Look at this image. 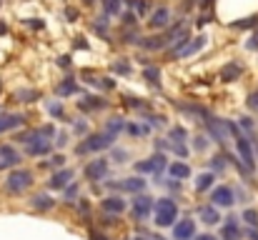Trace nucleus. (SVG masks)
Returning a JSON list of instances; mask_svg holds the SVG:
<instances>
[{
    "mask_svg": "<svg viewBox=\"0 0 258 240\" xmlns=\"http://www.w3.org/2000/svg\"><path fill=\"white\" fill-rule=\"evenodd\" d=\"M175 218H178V205L173 203L171 198H163V200L156 203V225L168 228V225L175 223Z\"/></svg>",
    "mask_w": 258,
    "mask_h": 240,
    "instance_id": "nucleus-1",
    "label": "nucleus"
},
{
    "mask_svg": "<svg viewBox=\"0 0 258 240\" xmlns=\"http://www.w3.org/2000/svg\"><path fill=\"white\" fill-rule=\"evenodd\" d=\"M113 143V133H93L90 138H86L81 145H78V155H86V153H98L103 148H108Z\"/></svg>",
    "mask_w": 258,
    "mask_h": 240,
    "instance_id": "nucleus-2",
    "label": "nucleus"
},
{
    "mask_svg": "<svg viewBox=\"0 0 258 240\" xmlns=\"http://www.w3.org/2000/svg\"><path fill=\"white\" fill-rule=\"evenodd\" d=\"M33 185V173L30 170H13L5 180V188L8 193H23L25 188Z\"/></svg>",
    "mask_w": 258,
    "mask_h": 240,
    "instance_id": "nucleus-3",
    "label": "nucleus"
},
{
    "mask_svg": "<svg viewBox=\"0 0 258 240\" xmlns=\"http://www.w3.org/2000/svg\"><path fill=\"white\" fill-rule=\"evenodd\" d=\"M105 173H108V160H105V158L90 160L86 168H83V175H86V180H90V183L103 180V178H105Z\"/></svg>",
    "mask_w": 258,
    "mask_h": 240,
    "instance_id": "nucleus-4",
    "label": "nucleus"
},
{
    "mask_svg": "<svg viewBox=\"0 0 258 240\" xmlns=\"http://www.w3.org/2000/svg\"><path fill=\"white\" fill-rule=\"evenodd\" d=\"M153 210H156V205H153V198H151V195H138V198L133 200V218H136V220L148 218Z\"/></svg>",
    "mask_w": 258,
    "mask_h": 240,
    "instance_id": "nucleus-5",
    "label": "nucleus"
},
{
    "mask_svg": "<svg viewBox=\"0 0 258 240\" xmlns=\"http://www.w3.org/2000/svg\"><path fill=\"white\" fill-rule=\"evenodd\" d=\"M206 118V125H208V133L218 140V143H226V130H228V123L226 120H218L213 115H203Z\"/></svg>",
    "mask_w": 258,
    "mask_h": 240,
    "instance_id": "nucleus-6",
    "label": "nucleus"
},
{
    "mask_svg": "<svg viewBox=\"0 0 258 240\" xmlns=\"http://www.w3.org/2000/svg\"><path fill=\"white\" fill-rule=\"evenodd\" d=\"M211 200H213V205H233L236 203V198H233V190L228 188V185H218V188H213V193H211Z\"/></svg>",
    "mask_w": 258,
    "mask_h": 240,
    "instance_id": "nucleus-7",
    "label": "nucleus"
},
{
    "mask_svg": "<svg viewBox=\"0 0 258 240\" xmlns=\"http://www.w3.org/2000/svg\"><path fill=\"white\" fill-rule=\"evenodd\" d=\"M236 145H238V155L243 158V163L248 165V170L256 165V158H253V148H251V140H246L241 133L236 135Z\"/></svg>",
    "mask_w": 258,
    "mask_h": 240,
    "instance_id": "nucleus-8",
    "label": "nucleus"
},
{
    "mask_svg": "<svg viewBox=\"0 0 258 240\" xmlns=\"http://www.w3.org/2000/svg\"><path fill=\"white\" fill-rule=\"evenodd\" d=\"M163 165H166V155H161V153H156L153 158L143 160V163H138L136 168H138V173H161L163 170Z\"/></svg>",
    "mask_w": 258,
    "mask_h": 240,
    "instance_id": "nucleus-9",
    "label": "nucleus"
},
{
    "mask_svg": "<svg viewBox=\"0 0 258 240\" xmlns=\"http://www.w3.org/2000/svg\"><path fill=\"white\" fill-rule=\"evenodd\" d=\"M196 235V223L193 220H180L178 225H175V230H173V240H190Z\"/></svg>",
    "mask_w": 258,
    "mask_h": 240,
    "instance_id": "nucleus-10",
    "label": "nucleus"
},
{
    "mask_svg": "<svg viewBox=\"0 0 258 240\" xmlns=\"http://www.w3.org/2000/svg\"><path fill=\"white\" fill-rule=\"evenodd\" d=\"M20 163V155L13 145H0V168H15Z\"/></svg>",
    "mask_w": 258,
    "mask_h": 240,
    "instance_id": "nucleus-11",
    "label": "nucleus"
},
{
    "mask_svg": "<svg viewBox=\"0 0 258 240\" xmlns=\"http://www.w3.org/2000/svg\"><path fill=\"white\" fill-rule=\"evenodd\" d=\"M25 123V115H20V113H0V133L3 130H13V128H20Z\"/></svg>",
    "mask_w": 258,
    "mask_h": 240,
    "instance_id": "nucleus-12",
    "label": "nucleus"
},
{
    "mask_svg": "<svg viewBox=\"0 0 258 240\" xmlns=\"http://www.w3.org/2000/svg\"><path fill=\"white\" fill-rule=\"evenodd\" d=\"M71 180H73V170L66 168V170H58V173L48 180V185H50L53 190H60V188L66 190V185H71Z\"/></svg>",
    "mask_w": 258,
    "mask_h": 240,
    "instance_id": "nucleus-13",
    "label": "nucleus"
},
{
    "mask_svg": "<svg viewBox=\"0 0 258 240\" xmlns=\"http://www.w3.org/2000/svg\"><path fill=\"white\" fill-rule=\"evenodd\" d=\"M148 23H151V28H166V25L171 23V13H168V8H156Z\"/></svg>",
    "mask_w": 258,
    "mask_h": 240,
    "instance_id": "nucleus-14",
    "label": "nucleus"
},
{
    "mask_svg": "<svg viewBox=\"0 0 258 240\" xmlns=\"http://www.w3.org/2000/svg\"><path fill=\"white\" fill-rule=\"evenodd\" d=\"M221 238L223 240H241V228L236 223V218H228L226 225L221 228Z\"/></svg>",
    "mask_w": 258,
    "mask_h": 240,
    "instance_id": "nucleus-15",
    "label": "nucleus"
},
{
    "mask_svg": "<svg viewBox=\"0 0 258 240\" xmlns=\"http://www.w3.org/2000/svg\"><path fill=\"white\" fill-rule=\"evenodd\" d=\"M203 45H206V38H203V35H198V38H193V40H190V43H188V45L180 50V53H175V58H188V55L198 53Z\"/></svg>",
    "mask_w": 258,
    "mask_h": 240,
    "instance_id": "nucleus-16",
    "label": "nucleus"
},
{
    "mask_svg": "<svg viewBox=\"0 0 258 240\" xmlns=\"http://www.w3.org/2000/svg\"><path fill=\"white\" fill-rule=\"evenodd\" d=\"M25 153L28 155H48L50 153V143H45V138L43 140H35V143H28L25 145Z\"/></svg>",
    "mask_w": 258,
    "mask_h": 240,
    "instance_id": "nucleus-17",
    "label": "nucleus"
},
{
    "mask_svg": "<svg viewBox=\"0 0 258 240\" xmlns=\"http://www.w3.org/2000/svg\"><path fill=\"white\" fill-rule=\"evenodd\" d=\"M118 188L125 190V193H141V190L146 188V180H143V178H128V180L118 183Z\"/></svg>",
    "mask_w": 258,
    "mask_h": 240,
    "instance_id": "nucleus-18",
    "label": "nucleus"
},
{
    "mask_svg": "<svg viewBox=\"0 0 258 240\" xmlns=\"http://www.w3.org/2000/svg\"><path fill=\"white\" fill-rule=\"evenodd\" d=\"M103 210L105 213H113V215H118V213H123L125 210V200H120V198H105L103 200Z\"/></svg>",
    "mask_w": 258,
    "mask_h": 240,
    "instance_id": "nucleus-19",
    "label": "nucleus"
},
{
    "mask_svg": "<svg viewBox=\"0 0 258 240\" xmlns=\"http://www.w3.org/2000/svg\"><path fill=\"white\" fill-rule=\"evenodd\" d=\"M241 73H243V68H241V63H228L223 70H221V78L226 80V83H233V80L241 78Z\"/></svg>",
    "mask_w": 258,
    "mask_h": 240,
    "instance_id": "nucleus-20",
    "label": "nucleus"
},
{
    "mask_svg": "<svg viewBox=\"0 0 258 240\" xmlns=\"http://www.w3.org/2000/svg\"><path fill=\"white\" fill-rule=\"evenodd\" d=\"M201 218H203L208 225H216V223L221 220V215H218L216 205H203V208H201Z\"/></svg>",
    "mask_w": 258,
    "mask_h": 240,
    "instance_id": "nucleus-21",
    "label": "nucleus"
},
{
    "mask_svg": "<svg viewBox=\"0 0 258 240\" xmlns=\"http://www.w3.org/2000/svg\"><path fill=\"white\" fill-rule=\"evenodd\" d=\"M53 203H55V200H53L50 195H45V193H40V195L33 198V208H35V210H50Z\"/></svg>",
    "mask_w": 258,
    "mask_h": 240,
    "instance_id": "nucleus-22",
    "label": "nucleus"
},
{
    "mask_svg": "<svg viewBox=\"0 0 258 240\" xmlns=\"http://www.w3.org/2000/svg\"><path fill=\"white\" fill-rule=\"evenodd\" d=\"M168 173H171L173 178H188L190 175V168L185 165V163H171V168H168Z\"/></svg>",
    "mask_w": 258,
    "mask_h": 240,
    "instance_id": "nucleus-23",
    "label": "nucleus"
},
{
    "mask_svg": "<svg viewBox=\"0 0 258 240\" xmlns=\"http://www.w3.org/2000/svg\"><path fill=\"white\" fill-rule=\"evenodd\" d=\"M76 90H78V85H76V80L73 78H66V83H60V85L55 88V93H58L60 98H63V95H73Z\"/></svg>",
    "mask_w": 258,
    "mask_h": 240,
    "instance_id": "nucleus-24",
    "label": "nucleus"
},
{
    "mask_svg": "<svg viewBox=\"0 0 258 240\" xmlns=\"http://www.w3.org/2000/svg\"><path fill=\"white\" fill-rule=\"evenodd\" d=\"M78 108H81V110H98V108H103V100L88 95V98H83V100H78Z\"/></svg>",
    "mask_w": 258,
    "mask_h": 240,
    "instance_id": "nucleus-25",
    "label": "nucleus"
},
{
    "mask_svg": "<svg viewBox=\"0 0 258 240\" xmlns=\"http://www.w3.org/2000/svg\"><path fill=\"white\" fill-rule=\"evenodd\" d=\"M213 180H216V175H213V173H203V175H198L196 188H198V190H208V188H213Z\"/></svg>",
    "mask_w": 258,
    "mask_h": 240,
    "instance_id": "nucleus-26",
    "label": "nucleus"
},
{
    "mask_svg": "<svg viewBox=\"0 0 258 240\" xmlns=\"http://www.w3.org/2000/svg\"><path fill=\"white\" fill-rule=\"evenodd\" d=\"M103 10L105 15H115L120 10V0H103Z\"/></svg>",
    "mask_w": 258,
    "mask_h": 240,
    "instance_id": "nucleus-27",
    "label": "nucleus"
},
{
    "mask_svg": "<svg viewBox=\"0 0 258 240\" xmlns=\"http://www.w3.org/2000/svg\"><path fill=\"white\" fill-rule=\"evenodd\" d=\"M143 75H146V80H151L153 85H158V83H161V73H158V68H146V70H143Z\"/></svg>",
    "mask_w": 258,
    "mask_h": 240,
    "instance_id": "nucleus-28",
    "label": "nucleus"
},
{
    "mask_svg": "<svg viewBox=\"0 0 258 240\" xmlns=\"http://www.w3.org/2000/svg\"><path fill=\"white\" fill-rule=\"evenodd\" d=\"M243 220H246L251 228H258V213L256 210H243Z\"/></svg>",
    "mask_w": 258,
    "mask_h": 240,
    "instance_id": "nucleus-29",
    "label": "nucleus"
},
{
    "mask_svg": "<svg viewBox=\"0 0 258 240\" xmlns=\"http://www.w3.org/2000/svg\"><path fill=\"white\" fill-rule=\"evenodd\" d=\"M120 128H123V123H120V120H118V118H115V120H113V123H110V125H108V133H113V135H115V133H118V130H120Z\"/></svg>",
    "mask_w": 258,
    "mask_h": 240,
    "instance_id": "nucleus-30",
    "label": "nucleus"
},
{
    "mask_svg": "<svg viewBox=\"0 0 258 240\" xmlns=\"http://www.w3.org/2000/svg\"><path fill=\"white\" fill-rule=\"evenodd\" d=\"M76 193H78V185H68V190H66V200H73Z\"/></svg>",
    "mask_w": 258,
    "mask_h": 240,
    "instance_id": "nucleus-31",
    "label": "nucleus"
},
{
    "mask_svg": "<svg viewBox=\"0 0 258 240\" xmlns=\"http://www.w3.org/2000/svg\"><path fill=\"white\" fill-rule=\"evenodd\" d=\"M256 23V18H248V20H243V23H233V28H251Z\"/></svg>",
    "mask_w": 258,
    "mask_h": 240,
    "instance_id": "nucleus-32",
    "label": "nucleus"
},
{
    "mask_svg": "<svg viewBox=\"0 0 258 240\" xmlns=\"http://www.w3.org/2000/svg\"><path fill=\"white\" fill-rule=\"evenodd\" d=\"M115 70H118V73H125V75L131 73V68H128V63H115Z\"/></svg>",
    "mask_w": 258,
    "mask_h": 240,
    "instance_id": "nucleus-33",
    "label": "nucleus"
},
{
    "mask_svg": "<svg viewBox=\"0 0 258 240\" xmlns=\"http://www.w3.org/2000/svg\"><path fill=\"white\" fill-rule=\"evenodd\" d=\"M248 105H251L253 110H258V93H251V98H248Z\"/></svg>",
    "mask_w": 258,
    "mask_h": 240,
    "instance_id": "nucleus-34",
    "label": "nucleus"
},
{
    "mask_svg": "<svg viewBox=\"0 0 258 240\" xmlns=\"http://www.w3.org/2000/svg\"><path fill=\"white\" fill-rule=\"evenodd\" d=\"M50 113H53V115H58V118H60V115H63V108H60V105H58V103H53V105H50Z\"/></svg>",
    "mask_w": 258,
    "mask_h": 240,
    "instance_id": "nucleus-35",
    "label": "nucleus"
},
{
    "mask_svg": "<svg viewBox=\"0 0 258 240\" xmlns=\"http://www.w3.org/2000/svg\"><path fill=\"white\" fill-rule=\"evenodd\" d=\"M148 8H151V3H148V0H141V5H138V13H146Z\"/></svg>",
    "mask_w": 258,
    "mask_h": 240,
    "instance_id": "nucleus-36",
    "label": "nucleus"
},
{
    "mask_svg": "<svg viewBox=\"0 0 258 240\" xmlns=\"http://www.w3.org/2000/svg\"><path fill=\"white\" fill-rule=\"evenodd\" d=\"M90 238H93V240H108L105 235H100L98 230H90Z\"/></svg>",
    "mask_w": 258,
    "mask_h": 240,
    "instance_id": "nucleus-37",
    "label": "nucleus"
},
{
    "mask_svg": "<svg viewBox=\"0 0 258 240\" xmlns=\"http://www.w3.org/2000/svg\"><path fill=\"white\" fill-rule=\"evenodd\" d=\"M125 130H128V133H131V135H138V133H141V128H136V125H128V128H125Z\"/></svg>",
    "mask_w": 258,
    "mask_h": 240,
    "instance_id": "nucleus-38",
    "label": "nucleus"
},
{
    "mask_svg": "<svg viewBox=\"0 0 258 240\" xmlns=\"http://www.w3.org/2000/svg\"><path fill=\"white\" fill-rule=\"evenodd\" d=\"M201 5H203V10H206V8H208V10H211V5H213V0H203V3H201Z\"/></svg>",
    "mask_w": 258,
    "mask_h": 240,
    "instance_id": "nucleus-39",
    "label": "nucleus"
},
{
    "mask_svg": "<svg viewBox=\"0 0 258 240\" xmlns=\"http://www.w3.org/2000/svg\"><path fill=\"white\" fill-rule=\"evenodd\" d=\"M196 240H216V238H213V235H198Z\"/></svg>",
    "mask_w": 258,
    "mask_h": 240,
    "instance_id": "nucleus-40",
    "label": "nucleus"
},
{
    "mask_svg": "<svg viewBox=\"0 0 258 240\" xmlns=\"http://www.w3.org/2000/svg\"><path fill=\"white\" fill-rule=\"evenodd\" d=\"M83 3H86V5H93V3H95V0H83Z\"/></svg>",
    "mask_w": 258,
    "mask_h": 240,
    "instance_id": "nucleus-41",
    "label": "nucleus"
},
{
    "mask_svg": "<svg viewBox=\"0 0 258 240\" xmlns=\"http://www.w3.org/2000/svg\"><path fill=\"white\" fill-rule=\"evenodd\" d=\"M133 240H148V238H143V235H141V238H133Z\"/></svg>",
    "mask_w": 258,
    "mask_h": 240,
    "instance_id": "nucleus-42",
    "label": "nucleus"
}]
</instances>
